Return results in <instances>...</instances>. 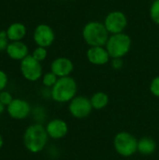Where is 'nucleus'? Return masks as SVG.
I'll return each instance as SVG.
<instances>
[{
	"label": "nucleus",
	"mask_w": 159,
	"mask_h": 160,
	"mask_svg": "<svg viewBox=\"0 0 159 160\" xmlns=\"http://www.w3.org/2000/svg\"><path fill=\"white\" fill-rule=\"evenodd\" d=\"M4 111H5V105H4L3 103L0 102V114H1Z\"/></svg>",
	"instance_id": "obj_26"
},
{
	"label": "nucleus",
	"mask_w": 159,
	"mask_h": 160,
	"mask_svg": "<svg viewBox=\"0 0 159 160\" xmlns=\"http://www.w3.org/2000/svg\"><path fill=\"white\" fill-rule=\"evenodd\" d=\"M124 62L122 60V58H112V67L114 69H120L123 68Z\"/></svg>",
	"instance_id": "obj_25"
},
{
	"label": "nucleus",
	"mask_w": 159,
	"mask_h": 160,
	"mask_svg": "<svg viewBox=\"0 0 159 160\" xmlns=\"http://www.w3.org/2000/svg\"><path fill=\"white\" fill-rule=\"evenodd\" d=\"M157 149V144L156 142L149 138V137H144L141 139L138 142V151L144 156H149L155 153Z\"/></svg>",
	"instance_id": "obj_16"
},
{
	"label": "nucleus",
	"mask_w": 159,
	"mask_h": 160,
	"mask_svg": "<svg viewBox=\"0 0 159 160\" xmlns=\"http://www.w3.org/2000/svg\"><path fill=\"white\" fill-rule=\"evenodd\" d=\"M3 144H4V140H3V138H2V136H1V134H0V149L2 148Z\"/></svg>",
	"instance_id": "obj_27"
},
{
	"label": "nucleus",
	"mask_w": 159,
	"mask_h": 160,
	"mask_svg": "<svg viewBox=\"0 0 159 160\" xmlns=\"http://www.w3.org/2000/svg\"><path fill=\"white\" fill-rule=\"evenodd\" d=\"M150 18L151 20L156 23L159 25V0H154L151 4L150 9Z\"/></svg>",
	"instance_id": "obj_18"
},
{
	"label": "nucleus",
	"mask_w": 159,
	"mask_h": 160,
	"mask_svg": "<svg viewBox=\"0 0 159 160\" xmlns=\"http://www.w3.org/2000/svg\"><path fill=\"white\" fill-rule=\"evenodd\" d=\"M150 90H151V93H152L154 96L159 98V76L154 78L153 81L151 82Z\"/></svg>",
	"instance_id": "obj_22"
},
{
	"label": "nucleus",
	"mask_w": 159,
	"mask_h": 160,
	"mask_svg": "<svg viewBox=\"0 0 159 160\" xmlns=\"http://www.w3.org/2000/svg\"><path fill=\"white\" fill-rule=\"evenodd\" d=\"M32 56L36 60H37L38 62H41V61L45 60L46 57H47V50H46V48L37 46V48H36L34 50V52L32 53Z\"/></svg>",
	"instance_id": "obj_20"
},
{
	"label": "nucleus",
	"mask_w": 159,
	"mask_h": 160,
	"mask_svg": "<svg viewBox=\"0 0 159 160\" xmlns=\"http://www.w3.org/2000/svg\"><path fill=\"white\" fill-rule=\"evenodd\" d=\"M48 133L46 128L40 124L29 126L23 134V144L31 153L41 152L48 142Z\"/></svg>",
	"instance_id": "obj_1"
},
{
	"label": "nucleus",
	"mask_w": 159,
	"mask_h": 160,
	"mask_svg": "<svg viewBox=\"0 0 159 160\" xmlns=\"http://www.w3.org/2000/svg\"><path fill=\"white\" fill-rule=\"evenodd\" d=\"M103 22L91 21L82 28V38L90 47L105 46L110 36Z\"/></svg>",
	"instance_id": "obj_2"
},
{
	"label": "nucleus",
	"mask_w": 159,
	"mask_h": 160,
	"mask_svg": "<svg viewBox=\"0 0 159 160\" xmlns=\"http://www.w3.org/2000/svg\"><path fill=\"white\" fill-rule=\"evenodd\" d=\"M7 111L11 118L16 120H22L29 115L31 107L30 104L24 99L13 98L11 103L7 106Z\"/></svg>",
	"instance_id": "obj_10"
},
{
	"label": "nucleus",
	"mask_w": 159,
	"mask_h": 160,
	"mask_svg": "<svg viewBox=\"0 0 159 160\" xmlns=\"http://www.w3.org/2000/svg\"><path fill=\"white\" fill-rule=\"evenodd\" d=\"M55 38V34L53 29L48 25L41 23L37 25L34 31V40L37 46L47 48L50 47Z\"/></svg>",
	"instance_id": "obj_9"
},
{
	"label": "nucleus",
	"mask_w": 159,
	"mask_h": 160,
	"mask_svg": "<svg viewBox=\"0 0 159 160\" xmlns=\"http://www.w3.org/2000/svg\"><path fill=\"white\" fill-rule=\"evenodd\" d=\"M7 36L6 31H0V52L7 50V47L8 45L7 42Z\"/></svg>",
	"instance_id": "obj_23"
},
{
	"label": "nucleus",
	"mask_w": 159,
	"mask_h": 160,
	"mask_svg": "<svg viewBox=\"0 0 159 160\" xmlns=\"http://www.w3.org/2000/svg\"><path fill=\"white\" fill-rule=\"evenodd\" d=\"M6 52L11 59L22 61L28 55V47L22 41H12L8 43Z\"/></svg>",
	"instance_id": "obj_14"
},
{
	"label": "nucleus",
	"mask_w": 159,
	"mask_h": 160,
	"mask_svg": "<svg viewBox=\"0 0 159 160\" xmlns=\"http://www.w3.org/2000/svg\"><path fill=\"white\" fill-rule=\"evenodd\" d=\"M12 100H13V98L10 93H8L7 91L0 92V102L3 103L5 106H8Z\"/></svg>",
	"instance_id": "obj_21"
},
{
	"label": "nucleus",
	"mask_w": 159,
	"mask_h": 160,
	"mask_svg": "<svg viewBox=\"0 0 159 160\" xmlns=\"http://www.w3.org/2000/svg\"><path fill=\"white\" fill-rule=\"evenodd\" d=\"M57 80H58V77L51 71V72H48L43 75L42 83L46 87H52L56 83Z\"/></svg>",
	"instance_id": "obj_19"
},
{
	"label": "nucleus",
	"mask_w": 159,
	"mask_h": 160,
	"mask_svg": "<svg viewBox=\"0 0 159 160\" xmlns=\"http://www.w3.org/2000/svg\"><path fill=\"white\" fill-rule=\"evenodd\" d=\"M86 57L88 61L96 66H103L110 61V54L104 46L90 47L87 50Z\"/></svg>",
	"instance_id": "obj_12"
},
{
	"label": "nucleus",
	"mask_w": 159,
	"mask_h": 160,
	"mask_svg": "<svg viewBox=\"0 0 159 160\" xmlns=\"http://www.w3.org/2000/svg\"><path fill=\"white\" fill-rule=\"evenodd\" d=\"M7 38L11 41H21L26 35V27L21 22H14L7 29Z\"/></svg>",
	"instance_id": "obj_15"
},
{
	"label": "nucleus",
	"mask_w": 159,
	"mask_h": 160,
	"mask_svg": "<svg viewBox=\"0 0 159 160\" xmlns=\"http://www.w3.org/2000/svg\"><path fill=\"white\" fill-rule=\"evenodd\" d=\"M77 93V83L69 76L58 78L56 83L52 87L51 96L56 102L65 103L71 101Z\"/></svg>",
	"instance_id": "obj_3"
},
{
	"label": "nucleus",
	"mask_w": 159,
	"mask_h": 160,
	"mask_svg": "<svg viewBox=\"0 0 159 160\" xmlns=\"http://www.w3.org/2000/svg\"><path fill=\"white\" fill-rule=\"evenodd\" d=\"M131 45V38L126 33H120L110 36L105 48L111 58H123L129 52Z\"/></svg>",
	"instance_id": "obj_4"
},
{
	"label": "nucleus",
	"mask_w": 159,
	"mask_h": 160,
	"mask_svg": "<svg viewBox=\"0 0 159 160\" xmlns=\"http://www.w3.org/2000/svg\"><path fill=\"white\" fill-rule=\"evenodd\" d=\"M21 72L22 76L30 82H36L42 76V67L40 62L36 60L32 55H27L21 61Z\"/></svg>",
	"instance_id": "obj_7"
},
{
	"label": "nucleus",
	"mask_w": 159,
	"mask_h": 160,
	"mask_svg": "<svg viewBox=\"0 0 159 160\" xmlns=\"http://www.w3.org/2000/svg\"><path fill=\"white\" fill-rule=\"evenodd\" d=\"M116 152L122 157H131L138 151L137 139L128 132H119L113 141Z\"/></svg>",
	"instance_id": "obj_5"
},
{
	"label": "nucleus",
	"mask_w": 159,
	"mask_h": 160,
	"mask_svg": "<svg viewBox=\"0 0 159 160\" xmlns=\"http://www.w3.org/2000/svg\"><path fill=\"white\" fill-rule=\"evenodd\" d=\"M74 65L67 57H58L51 64V71L58 78L67 77L73 71Z\"/></svg>",
	"instance_id": "obj_11"
},
{
	"label": "nucleus",
	"mask_w": 159,
	"mask_h": 160,
	"mask_svg": "<svg viewBox=\"0 0 159 160\" xmlns=\"http://www.w3.org/2000/svg\"><path fill=\"white\" fill-rule=\"evenodd\" d=\"M7 84V76L3 70H0V92L4 91Z\"/></svg>",
	"instance_id": "obj_24"
},
{
	"label": "nucleus",
	"mask_w": 159,
	"mask_h": 160,
	"mask_svg": "<svg viewBox=\"0 0 159 160\" xmlns=\"http://www.w3.org/2000/svg\"><path fill=\"white\" fill-rule=\"evenodd\" d=\"M47 133L49 137L54 140H59L64 138L68 131V127L64 120L53 119L50 121L46 127Z\"/></svg>",
	"instance_id": "obj_13"
},
{
	"label": "nucleus",
	"mask_w": 159,
	"mask_h": 160,
	"mask_svg": "<svg viewBox=\"0 0 159 160\" xmlns=\"http://www.w3.org/2000/svg\"><path fill=\"white\" fill-rule=\"evenodd\" d=\"M68 109L70 113L74 117L82 119L87 117L91 113L93 110V106L89 98H87L86 97L79 96V97H75L70 101Z\"/></svg>",
	"instance_id": "obj_8"
},
{
	"label": "nucleus",
	"mask_w": 159,
	"mask_h": 160,
	"mask_svg": "<svg viewBox=\"0 0 159 160\" xmlns=\"http://www.w3.org/2000/svg\"><path fill=\"white\" fill-rule=\"evenodd\" d=\"M106 29L112 35L124 33L126 30L128 21L127 15L120 10H113L109 12L103 22Z\"/></svg>",
	"instance_id": "obj_6"
},
{
	"label": "nucleus",
	"mask_w": 159,
	"mask_h": 160,
	"mask_svg": "<svg viewBox=\"0 0 159 160\" xmlns=\"http://www.w3.org/2000/svg\"><path fill=\"white\" fill-rule=\"evenodd\" d=\"M91 104L93 109L96 110H102L104 109L109 103V97L104 92H97L91 98Z\"/></svg>",
	"instance_id": "obj_17"
}]
</instances>
